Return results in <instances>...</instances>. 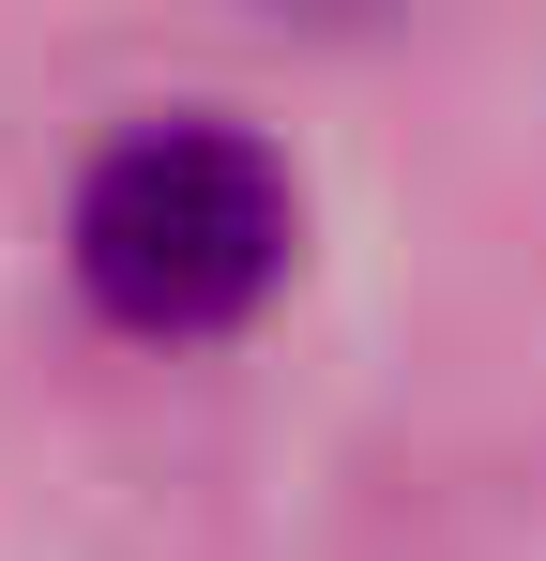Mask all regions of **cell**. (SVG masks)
I'll return each mask as SVG.
<instances>
[{
  "label": "cell",
  "mask_w": 546,
  "mask_h": 561,
  "mask_svg": "<svg viewBox=\"0 0 546 561\" xmlns=\"http://www.w3.org/2000/svg\"><path fill=\"white\" fill-rule=\"evenodd\" d=\"M304 259V183L259 122L228 106H152L122 122L61 197V274L106 334L137 350H213L243 334Z\"/></svg>",
  "instance_id": "1"
}]
</instances>
